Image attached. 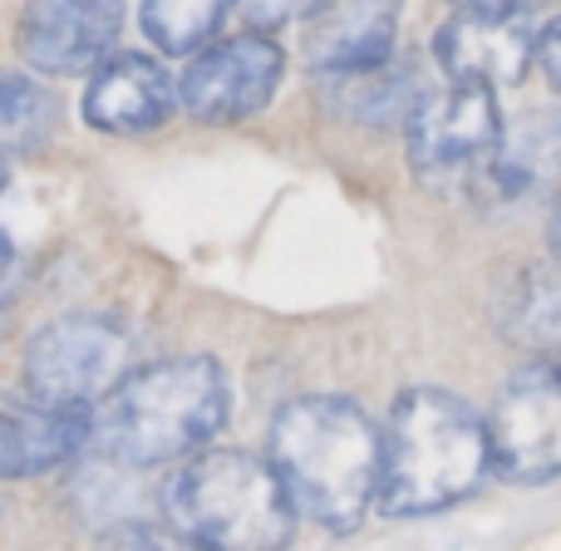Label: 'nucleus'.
<instances>
[{
	"label": "nucleus",
	"instance_id": "f3484780",
	"mask_svg": "<svg viewBox=\"0 0 561 551\" xmlns=\"http://www.w3.org/2000/svg\"><path fill=\"white\" fill-rule=\"evenodd\" d=\"M237 0H144V30L163 55H197Z\"/></svg>",
	"mask_w": 561,
	"mask_h": 551
},
{
	"label": "nucleus",
	"instance_id": "f03ea898",
	"mask_svg": "<svg viewBox=\"0 0 561 551\" xmlns=\"http://www.w3.org/2000/svg\"><path fill=\"white\" fill-rule=\"evenodd\" d=\"M493 468V434L458 394L419 384L394 399L385 424L379 507L389 517H428L463 503Z\"/></svg>",
	"mask_w": 561,
	"mask_h": 551
},
{
	"label": "nucleus",
	"instance_id": "0eeeda50",
	"mask_svg": "<svg viewBox=\"0 0 561 551\" xmlns=\"http://www.w3.org/2000/svg\"><path fill=\"white\" fill-rule=\"evenodd\" d=\"M493 468L513 483H547L561 473V349L537 355L503 384L488 414Z\"/></svg>",
	"mask_w": 561,
	"mask_h": 551
},
{
	"label": "nucleus",
	"instance_id": "6ab92c4d",
	"mask_svg": "<svg viewBox=\"0 0 561 551\" xmlns=\"http://www.w3.org/2000/svg\"><path fill=\"white\" fill-rule=\"evenodd\" d=\"M537 59H542V74L561 89V10L547 20L542 35H537Z\"/></svg>",
	"mask_w": 561,
	"mask_h": 551
},
{
	"label": "nucleus",
	"instance_id": "9d476101",
	"mask_svg": "<svg viewBox=\"0 0 561 551\" xmlns=\"http://www.w3.org/2000/svg\"><path fill=\"white\" fill-rule=\"evenodd\" d=\"M537 55V35L527 30L523 10H458L434 35V59L444 79L458 84L503 89L527 74Z\"/></svg>",
	"mask_w": 561,
	"mask_h": 551
},
{
	"label": "nucleus",
	"instance_id": "1a4fd4ad",
	"mask_svg": "<svg viewBox=\"0 0 561 551\" xmlns=\"http://www.w3.org/2000/svg\"><path fill=\"white\" fill-rule=\"evenodd\" d=\"M124 30V0H25L15 45L39 74H89Z\"/></svg>",
	"mask_w": 561,
	"mask_h": 551
},
{
	"label": "nucleus",
	"instance_id": "423d86ee",
	"mask_svg": "<svg viewBox=\"0 0 561 551\" xmlns=\"http://www.w3.org/2000/svg\"><path fill=\"white\" fill-rule=\"evenodd\" d=\"M497 148H503V114L488 84L448 79L438 94L428 89V99L409 118V163L428 187L468 183V177L478 183Z\"/></svg>",
	"mask_w": 561,
	"mask_h": 551
},
{
	"label": "nucleus",
	"instance_id": "dca6fc26",
	"mask_svg": "<svg viewBox=\"0 0 561 551\" xmlns=\"http://www.w3.org/2000/svg\"><path fill=\"white\" fill-rule=\"evenodd\" d=\"M478 183H488V193L503 197V203H513V197L533 193L542 183L561 187V114L537 118V124L517 128L513 138L503 134V148H497V158L488 163V173Z\"/></svg>",
	"mask_w": 561,
	"mask_h": 551
},
{
	"label": "nucleus",
	"instance_id": "39448f33",
	"mask_svg": "<svg viewBox=\"0 0 561 551\" xmlns=\"http://www.w3.org/2000/svg\"><path fill=\"white\" fill-rule=\"evenodd\" d=\"M25 389L45 404H104L128 375V330L108 315H59L25 345Z\"/></svg>",
	"mask_w": 561,
	"mask_h": 551
},
{
	"label": "nucleus",
	"instance_id": "6e6552de",
	"mask_svg": "<svg viewBox=\"0 0 561 551\" xmlns=\"http://www.w3.org/2000/svg\"><path fill=\"white\" fill-rule=\"evenodd\" d=\"M280 74H286L280 45L262 30H247V35L197 49L193 65L178 79V94H183L187 114L203 124H242L272 104Z\"/></svg>",
	"mask_w": 561,
	"mask_h": 551
},
{
	"label": "nucleus",
	"instance_id": "4468645a",
	"mask_svg": "<svg viewBox=\"0 0 561 551\" xmlns=\"http://www.w3.org/2000/svg\"><path fill=\"white\" fill-rule=\"evenodd\" d=\"M320 99L340 118L389 128V124H409L414 118V108L428 99V84L419 79V69L409 59H379V65L320 74Z\"/></svg>",
	"mask_w": 561,
	"mask_h": 551
},
{
	"label": "nucleus",
	"instance_id": "aec40b11",
	"mask_svg": "<svg viewBox=\"0 0 561 551\" xmlns=\"http://www.w3.org/2000/svg\"><path fill=\"white\" fill-rule=\"evenodd\" d=\"M247 5H252V15L262 20V25H280V20L310 15V10H316L320 0H247Z\"/></svg>",
	"mask_w": 561,
	"mask_h": 551
},
{
	"label": "nucleus",
	"instance_id": "20e7f679",
	"mask_svg": "<svg viewBox=\"0 0 561 551\" xmlns=\"http://www.w3.org/2000/svg\"><path fill=\"white\" fill-rule=\"evenodd\" d=\"M296 497L276 463L252 454H197L168 483V517L203 547H286L296 532Z\"/></svg>",
	"mask_w": 561,
	"mask_h": 551
},
{
	"label": "nucleus",
	"instance_id": "f257e3e1",
	"mask_svg": "<svg viewBox=\"0 0 561 551\" xmlns=\"http://www.w3.org/2000/svg\"><path fill=\"white\" fill-rule=\"evenodd\" d=\"M272 463L296 507L325 532H355L385 478V434L355 399L306 394L276 409Z\"/></svg>",
	"mask_w": 561,
	"mask_h": 551
},
{
	"label": "nucleus",
	"instance_id": "2eb2a0df",
	"mask_svg": "<svg viewBox=\"0 0 561 551\" xmlns=\"http://www.w3.org/2000/svg\"><path fill=\"white\" fill-rule=\"evenodd\" d=\"M497 330L517 349L557 355L561 349V252L523 266L497 300Z\"/></svg>",
	"mask_w": 561,
	"mask_h": 551
},
{
	"label": "nucleus",
	"instance_id": "4be33fe9",
	"mask_svg": "<svg viewBox=\"0 0 561 551\" xmlns=\"http://www.w3.org/2000/svg\"><path fill=\"white\" fill-rule=\"evenodd\" d=\"M547 246H552V252H561V187H557L552 217H547Z\"/></svg>",
	"mask_w": 561,
	"mask_h": 551
},
{
	"label": "nucleus",
	"instance_id": "412c9836",
	"mask_svg": "<svg viewBox=\"0 0 561 551\" xmlns=\"http://www.w3.org/2000/svg\"><path fill=\"white\" fill-rule=\"evenodd\" d=\"M458 10H527L537 0H454Z\"/></svg>",
	"mask_w": 561,
	"mask_h": 551
},
{
	"label": "nucleus",
	"instance_id": "a211bd4d",
	"mask_svg": "<svg viewBox=\"0 0 561 551\" xmlns=\"http://www.w3.org/2000/svg\"><path fill=\"white\" fill-rule=\"evenodd\" d=\"M59 104L49 89H39L30 74H5V99H0V138H5V153H25V148L45 144L55 134Z\"/></svg>",
	"mask_w": 561,
	"mask_h": 551
},
{
	"label": "nucleus",
	"instance_id": "9b49d317",
	"mask_svg": "<svg viewBox=\"0 0 561 551\" xmlns=\"http://www.w3.org/2000/svg\"><path fill=\"white\" fill-rule=\"evenodd\" d=\"M99 444V414L89 404L10 399L0 409V478H35L65 468Z\"/></svg>",
	"mask_w": 561,
	"mask_h": 551
},
{
	"label": "nucleus",
	"instance_id": "7ed1b4c3",
	"mask_svg": "<svg viewBox=\"0 0 561 551\" xmlns=\"http://www.w3.org/2000/svg\"><path fill=\"white\" fill-rule=\"evenodd\" d=\"M227 424V375L207 355L128 369L99 404V448L118 463H173L207 448Z\"/></svg>",
	"mask_w": 561,
	"mask_h": 551
},
{
	"label": "nucleus",
	"instance_id": "ddd939ff",
	"mask_svg": "<svg viewBox=\"0 0 561 551\" xmlns=\"http://www.w3.org/2000/svg\"><path fill=\"white\" fill-rule=\"evenodd\" d=\"M399 0H320L306 15V59L316 74L394 59Z\"/></svg>",
	"mask_w": 561,
	"mask_h": 551
},
{
	"label": "nucleus",
	"instance_id": "f8f14e48",
	"mask_svg": "<svg viewBox=\"0 0 561 551\" xmlns=\"http://www.w3.org/2000/svg\"><path fill=\"white\" fill-rule=\"evenodd\" d=\"M183 104L168 69L148 55H108L84 89V124L99 134H148Z\"/></svg>",
	"mask_w": 561,
	"mask_h": 551
}]
</instances>
